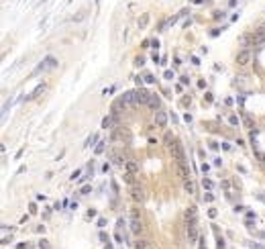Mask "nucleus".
<instances>
[{"mask_svg": "<svg viewBox=\"0 0 265 249\" xmlns=\"http://www.w3.org/2000/svg\"><path fill=\"white\" fill-rule=\"evenodd\" d=\"M55 66H57V59L49 55V57H45V59H43V61H41V63H39V66H37V68L33 69V76H39V74H45V72H49V69H53Z\"/></svg>", "mask_w": 265, "mask_h": 249, "instance_id": "nucleus-1", "label": "nucleus"}, {"mask_svg": "<svg viewBox=\"0 0 265 249\" xmlns=\"http://www.w3.org/2000/svg\"><path fill=\"white\" fill-rule=\"evenodd\" d=\"M186 227H188V241H190V243L200 241V233H198L196 218H188V221H186Z\"/></svg>", "mask_w": 265, "mask_h": 249, "instance_id": "nucleus-2", "label": "nucleus"}, {"mask_svg": "<svg viewBox=\"0 0 265 249\" xmlns=\"http://www.w3.org/2000/svg\"><path fill=\"white\" fill-rule=\"evenodd\" d=\"M169 149H171V155H173V159H175V161H184V159H186L184 149H182V143H180L177 139H175V143H173Z\"/></svg>", "mask_w": 265, "mask_h": 249, "instance_id": "nucleus-3", "label": "nucleus"}, {"mask_svg": "<svg viewBox=\"0 0 265 249\" xmlns=\"http://www.w3.org/2000/svg\"><path fill=\"white\" fill-rule=\"evenodd\" d=\"M151 98L149 90H145V88H139V90H135V100H137V104H147Z\"/></svg>", "mask_w": 265, "mask_h": 249, "instance_id": "nucleus-4", "label": "nucleus"}, {"mask_svg": "<svg viewBox=\"0 0 265 249\" xmlns=\"http://www.w3.org/2000/svg\"><path fill=\"white\" fill-rule=\"evenodd\" d=\"M131 196H133V200L135 202H143V198H145V192H143V188L141 186H131Z\"/></svg>", "mask_w": 265, "mask_h": 249, "instance_id": "nucleus-5", "label": "nucleus"}, {"mask_svg": "<svg viewBox=\"0 0 265 249\" xmlns=\"http://www.w3.org/2000/svg\"><path fill=\"white\" fill-rule=\"evenodd\" d=\"M249 59H251V51H249V49H243V51L237 53V63H239V66H247Z\"/></svg>", "mask_w": 265, "mask_h": 249, "instance_id": "nucleus-6", "label": "nucleus"}, {"mask_svg": "<svg viewBox=\"0 0 265 249\" xmlns=\"http://www.w3.org/2000/svg\"><path fill=\"white\" fill-rule=\"evenodd\" d=\"M175 163H177V171H180V176H182L184 180H190V168H188L186 159H184V161H175Z\"/></svg>", "mask_w": 265, "mask_h": 249, "instance_id": "nucleus-7", "label": "nucleus"}, {"mask_svg": "<svg viewBox=\"0 0 265 249\" xmlns=\"http://www.w3.org/2000/svg\"><path fill=\"white\" fill-rule=\"evenodd\" d=\"M155 124L157 127H165L167 124V114L163 113V110H157L155 113Z\"/></svg>", "mask_w": 265, "mask_h": 249, "instance_id": "nucleus-8", "label": "nucleus"}, {"mask_svg": "<svg viewBox=\"0 0 265 249\" xmlns=\"http://www.w3.org/2000/svg\"><path fill=\"white\" fill-rule=\"evenodd\" d=\"M131 231H133L135 235H141V233H143V223H141L139 218H133V221H131Z\"/></svg>", "mask_w": 265, "mask_h": 249, "instance_id": "nucleus-9", "label": "nucleus"}, {"mask_svg": "<svg viewBox=\"0 0 265 249\" xmlns=\"http://www.w3.org/2000/svg\"><path fill=\"white\" fill-rule=\"evenodd\" d=\"M114 123H116V114H110V116H104L102 127L104 129H114Z\"/></svg>", "mask_w": 265, "mask_h": 249, "instance_id": "nucleus-10", "label": "nucleus"}, {"mask_svg": "<svg viewBox=\"0 0 265 249\" xmlns=\"http://www.w3.org/2000/svg\"><path fill=\"white\" fill-rule=\"evenodd\" d=\"M147 104H149L151 110H155V113H157V110H161V108H159V98H157V96H153V94H151V98H149Z\"/></svg>", "mask_w": 265, "mask_h": 249, "instance_id": "nucleus-11", "label": "nucleus"}, {"mask_svg": "<svg viewBox=\"0 0 265 249\" xmlns=\"http://www.w3.org/2000/svg\"><path fill=\"white\" fill-rule=\"evenodd\" d=\"M41 92H45V84H41V86H37V88H35V92H31V94L27 96V100H33V98H37V96H39Z\"/></svg>", "mask_w": 265, "mask_h": 249, "instance_id": "nucleus-12", "label": "nucleus"}, {"mask_svg": "<svg viewBox=\"0 0 265 249\" xmlns=\"http://www.w3.org/2000/svg\"><path fill=\"white\" fill-rule=\"evenodd\" d=\"M125 170H127L128 174H137V171H139V166L135 163V161H127V163H125Z\"/></svg>", "mask_w": 265, "mask_h": 249, "instance_id": "nucleus-13", "label": "nucleus"}, {"mask_svg": "<svg viewBox=\"0 0 265 249\" xmlns=\"http://www.w3.org/2000/svg\"><path fill=\"white\" fill-rule=\"evenodd\" d=\"M147 23H149V14H141L139 16V29H147Z\"/></svg>", "mask_w": 265, "mask_h": 249, "instance_id": "nucleus-14", "label": "nucleus"}, {"mask_svg": "<svg viewBox=\"0 0 265 249\" xmlns=\"http://www.w3.org/2000/svg\"><path fill=\"white\" fill-rule=\"evenodd\" d=\"M122 135H125V131H122V129H114V131L110 133V141H118Z\"/></svg>", "mask_w": 265, "mask_h": 249, "instance_id": "nucleus-15", "label": "nucleus"}, {"mask_svg": "<svg viewBox=\"0 0 265 249\" xmlns=\"http://www.w3.org/2000/svg\"><path fill=\"white\" fill-rule=\"evenodd\" d=\"M241 116H243V123H245V127H247V129H253V119H251L247 113H243Z\"/></svg>", "mask_w": 265, "mask_h": 249, "instance_id": "nucleus-16", "label": "nucleus"}, {"mask_svg": "<svg viewBox=\"0 0 265 249\" xmlns=\"http://www.w3.org/2000/svg\"><path fill=\"white\" fill-rule=\"evenodd\" d=\"M186 192L188 194H196V184L192 180H186Z\"/></svg>", "mask_w": 265, "mask_h": 249, "instance_id": "nucleus-17", "label": "nucleus"}, {"mask_svg": "<svg viewBox=\"0 0 265 249\" xmlns=\"http://www.w3.org/2000/svg\"><path fill=\"white\" fill-rule=\"evenodd\" d=\"M135 247H137V249H149V243L143 241V239H139L137 243H135Z\"/></svg>", "mask_w": 265, "mask_h": 249, "instance_id": "nucleus-18", "label": "nucleus"}, {"mask_svg": "<svg viewBox=\"0 0 265 249\" xmlns=\"http://www.w3.org/2000/svg\"><path fill=\"white\" fill-rule=\"evenodd\" d=\"M229 123H231L232 127H239V119H237L235 114H231V116H229Z\"/></svg>", "mask_w": 265, "mask_h": 249, "instance_id": "nucleus-19", "label": "nucleus"}, {"mask_svg": "<svg viewBox=\"0 0 265 249\" xmlns=\"http://www.w3.org/2000/svg\"><path fill=\"white\" fill-rule=\"evenodd\" d=\"M133 176H135V174H125V182H127V184H131V186H135V184H133Z\"/></svg>", "mask_w": 265, "mask_h": 249, "instance_id": "nucleus-20", "label": "nucleus"}, {"mask_svg": "<svg viewBox=\"0 0 265 249\" xmlns=\"http://www.w3.org/2000/svg\"><path fill=\"white\" fill-rule=\"evenodd\" d=\"M39 247H41V249H49V243H47L45 239H41V241H39Z\"/></svg>", "mask_w": 265, "mask_h": 249, "instance_id": "nucleus-21", "label": "nucleus"}, {"mask_svg": "<svg viewBox=\"0 0 265 249\" xmlns=\"http://www.w3.org/2000/svg\"><path fill=\"white\" fill-rule=\"evenodd\" d=\"M96 139H98V135H90V139H88V143H86V145H92V143H96Z\"/></svg>", "mask_w": 265, "mask_h": 249, "instance_id": "nucleus-22", "label": "nucleus"}, {"mask_svg": "<svg viewBox=\"0 0 265 249\" xmlns=\"http://www.w3.org/2000/svg\"><path fill=\"white\" fill-rule=\"evenodd\" d=\"M255 155H257V159H259V161H265V153H263V151H257Z\"/></svg>", "mask_w": 265, "mask_h": 249, "instance_id": "nucleus-23", "label": "nucleus"}, {"mask_svg": "<svg viewBox=\"0 0 265 249\" xmlns=\"http://www.w3.org/2000/svg\"><path fill=\"white\" fill-rule=\"evenodd\" d=\"M104 151V141L102 143H98V145H96V153H102Z\"/></svg>", "mask_w": 265, "mask_h": 249, "instance_id": "nucleus-24", "label": "nucleus"}, {"mask_svg": "<svg viewBox=\"0 0 265 249\" xmlns=\"http://www.w3.org/2000/svg\"><path fill=\"white\" fill-rule=\"evenodd\" d=\"M145 82H147V84H153V82H155V78H153L151 74H147V76H145Z\"/></svg>", "mask_w": 265, "mask_h": 249, "instance_id": "nucleus-25", "label": "nucleus"}, {"mask_svg": "<svg viewBox=\"0 0 265 249\" xmlns=\"http://www.w3.org/2000/svg\"><path fill=\"white\" fill-rule=\"evenodd\" d=\"M202 184H204V188H206V190H210V188H212V182H210V180H204Z\"/></svg>", "mask_w": 265, "mask_h": 249, "instance_id": "nucleus-26", "label": "nucleus"}, {"mask_svg": "<svg viewBox=\"0 0 265 249\" xmlns=\"http://www.w3.org/2000/svg\"><path fill=\"white\" fill-rule=\"evenodd\" d=\"M257 35H261V37L265 39V25H263V27H259V31H257Z\"/></svg>", "mask_w": 265, "mask_h": 249, "instance_id": "nucleus-27", "label": "nucleus"}, {"mask_svg": "<svg viewBox=\"0 0 265 249\" xmlns=\"http://www.w3.org/2000/svg\"><path fill=\"white\" fill-rule=\"evenodd\" d=\"M84 16H86V12H80V14H76V16H73V21H82Z\"/></svg>", "mask_w": 265, "mask_h": 249, "instance_id": "nucleus-28", "label": "nucleus"}, {"mask_svg": "<svg viewBox=\"0 0 265 249\" xmlns=\"http://www.w3.org/2000/svg\"><path fill=\"white\" fill-rule=\"evenodd\" d=\"M143 63H145V59H143V57H137V59H135V66H143Z\"/></svg>", "mask_w": 265, "mask_h": 249, "instance_id": "nucleus-29", "label": "nucleus"}, {"mask_svg": "<svg viewBox=\"0 0 265 249\" xmlns=\"http://www.w3.org/2000/svg\"><path fill=\"white\" fill-rule=\"evenodd\" d=\"M204 200H208V202H212V200H214V196H212V194L208 192V194H204Z\"/></svg>", "mask_w": 265, "mask_h": 249, "instance_id": "nucleus-30", "label": "nucleus"}, {"mask_svg": "<svg viewBox=\"0 0 265 249\" xmlns=\"http://www.w3.org/2000/svg\"><path fill=\"white\" fill-rule=\"evenodd\" d=\"M257 198H259V200H263V202H265V192H257Z\"/></svg>", "mask_w": 265, "mask_h": 249, "instance_id": "nucleus-31", "label": "nucleus"}, {"mask_svg": "<svg viewBox=\"0 0 265 249\" xmlns=\"http://www.w3.org/2000/svg\"><path fill=\"white\" fill-rule=\"evenodd\" d=\"M16 249H29V245H27V243H19V245H16Z\"/></svg>", "mask_w": 265, "mask_h": 249, "instance_id": "nucleus-32", "label": "nucleus"}, {"mask_svg": "<svg viewBox=\"0 0 265 249\" xmlns=\"http://www.w3.org/2000/svg\"><path fill=\"white\" fill-rule=\"evenodd\" d=\"M165 78L171 80V78H173V72H169V69H167V72H165Z\"/></svg>", "mask_w": 265, "mask_h": 249, "instance_id": "nucleus-33", "label": "nucleus"}, {"mask_svg": "<svg viewBox=\"0 0 265 249\" xmlns=\"http://www.w3.org/2000/svg\"><path fill=\"white\" fill-rule=\"evenodd\" d=\"M29 210H31V215H35V212H37V204H31V208H29Z\"/></svg>", "mask_w": 265, "mask_h": 249, "instance_id": "nucleus-34", "label": "nucleus"}]
</instances>
